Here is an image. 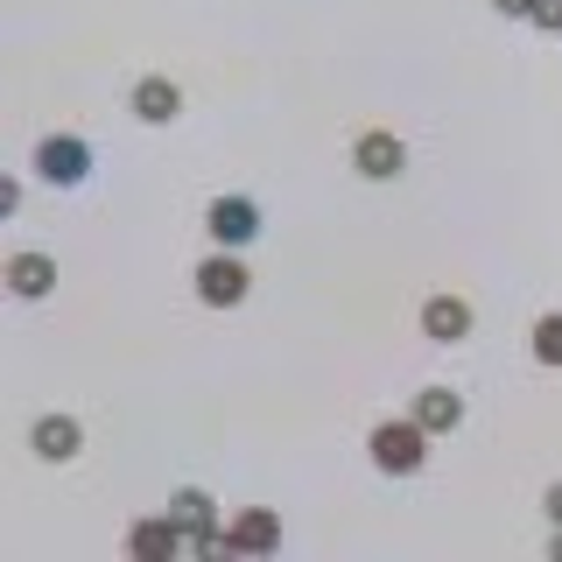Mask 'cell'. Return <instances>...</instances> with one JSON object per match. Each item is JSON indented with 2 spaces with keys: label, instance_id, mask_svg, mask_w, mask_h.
<instances>
[{
  "label": "cell",
  "instance_id": "obj_14",
  "mask_svg": "<svg viewBox=\"0 0 562 562\" xmlns=\"http://www.w3.org/2000/svg\"><path fill=\"white\" fill-rule=\"evenodd\" d=\"M535 359L562 366V316H541V324H535Z\"/></svg>",
  "mask_w": 562,
  "mask_h": 562
},
{
  "label": "cell",
  "instance_id": "obj_3",
  "mask_svg": "<svg viewBox=\"0 0 562 562\" xmlns=\"http://www.w3.org/2000/svg\"><path fill=\"white\" fill-rule=\"evenodd\" d=\"M204 225H211V239H218V246H246V239L260 233V211H254V198H211Z\"/></svg>",
  "mask_w": 562,
  "mask_h": 562
},
{
  "label": "cell",
  "instance_id": "obj_4",
  "mask_svg": "<svg viewBox=\"0 0 562 562\" xmlns=\"http://www.w3.org/2000/svg\"><path fill=\"white\" fill-rule=\"evenodd\" d=\"M351 169L373 176V183H394V176L408 169V148H401L394 134H359V148H351Z\"/></svg>",
  "mask_w": 562,
  "mask_h": 562
},
{
  "label": "cell",
  "instance_id": "obj_7",
  "mask_svg": "<svg viewBox=\"0 0 562 562\" xmlns=\"http://www.w3.org/2000/svg\"><path fill=\"white\" fill-rule=\"evenodd\" d=\"M225 535H233V555H268L274 541H281V520L268 514V506H254V514H239Z\"/></svg>",
  "mask_w": 562,
  "mask_h": 562
},
{
  "label": "cell",
  "instance_id": "obj_5",
  "mask_svg": "<svg viewBox=\"0 0 562 562\" xmlns=\"http://www.w3.org/2000/svg\"><path fill=\"white\" fill-rule=\"evenodd\" d=\"M198 295H204L211 310H233L239 295H246V268H239L233 254H211L204 268H198Z\"/></svg>",
  "mask_w": 562,
  "mask_h": 562
},
{
  "label": "cell",
  "instance_id": "obj_17",
  "mask_svg": "<svg viewBox=\"0 0 562 562\" xmlns=\"http://www.w3.org/2000/svg\"><path fill=\"white\" fill-rule=\"evenodd\" d=\"M492 8H499V14H527V8H535V0H492Z\"/></svg>",
  "mask_w": 562,
  "mask_h": 562
},
{
  "label": "cell",
  "instance_id": "obj_13",
  "mask_svg": "<svg viewBox=\"0 0 562 562\" xmlns=\"http://www.w3.org/2000/svg\"><path fill=\"white\" fill-rule=\"evenodd\" d=\"M176 549H183V527H176V520H140V527H134V555L169 562Z\"/></svg>",
  "mask_w": 562,
  "mask_h": 562
},
{
  "label": "cell",
  "instance_id": "obj_8",
  "mask_svg": "<svg viewBox=\"0 0 562 562\" xmlns=\"http://www.w3.org/2000/svg\"><path fill=\"white\" fill-rule=\"evenodd\" d=\"M29 443H35V457H49V464H64V457H78L85 429H78L70 415H43V422H35V436H29Z\"/></svg>",
  "mask_w": 562,
  "mask_h": 562
},
{
  "label": "cell",
  "instance_id": "obj_16",
  "mask_svg": "<svg viewBox=\"0 0 562 562\" xmlns=\"http://www.w3.org/2000/svg\"><path fill=\"white\" fill-rule=\"evenodd\" d=\"M541 506H549V520L562 527V485H549V499H541Z\"/></svg>",
  "mask_w": 562,
  "mask_h": 562
},
{
  "label": "cell",
  "instance_id": "obj_1",
  "mask_svg": "<svg viewBox=\"0 0 562 562\" xmlns=\"http://www.w3.org/2000/svg\"><path fill=\"white\" fill-rule=\"evenodd\" d=\"M422 443H429V429H422V422L408 415V422H380V429H373V443H366V450H373V464H380V471L408 479V471H422V457H429Z\"/></svg>",
  "mask_w": 562,
  "mask_h": 562
},
{
  "label": "cell",
  "instance_id": "obj_6",
  "mask_svg": "<svg viewBox=\"0 0 562 562\" xmlns=\"http://www.w3.org/2000/svg\"><path fill=\"white\" fill-rule=\"evenodd\" d=\"M422 338H436V345L471 338V303L464 295H429V303H422Z\"/></svg>",
  "mask_w": 562,
  "mask_h": 562
},
{
  "label": "cell",
  "instance_id": "obj_18",
  "mask_svg": "<svg viewBox=\"0 0 562 562\" xmlns=\"http://www.w3.org/2000/svg\"><path fill=\"white\" fill-rule=\"evenodd\" d=\"M555 562H562V527H555Z\"/></svg>",
  "mask_w": 562,
  "mask_h": 562
},
{
  "label": "cell",
  "instance_id": "obj_2",
  "mask_svg": "<svg viewBox=\"0 0 562 562\" xmlns=\"http://www.w3.org/2000/svg\"><path fill=\"white\" fill-rule=\"evenodd\" d=\"M35 169H43V183L70 190V183H85V176H92V148H85L78 134H49L43 148H35Z\"/></svg>",
  "mask_w": 562,
  "mask_h": 562
},
{
  "label": "cell",
  "instance_id": "obj_15",
  "mask_svg": "<svg viewBox=\"0 0 562 562\" xmlns=\"http://www.w3.org/2000/svg\"><path fill=\"white\" fill-rule=\"evenodd\" d=\"M527 22H535V29H562V0H535V8H527Z\"/></svg>",
  "mask_w": 562,
  "mask_h": 562
},
{
  "label": "cell",
  "instance_id": "obj_9",
  "mask_svg": "<svg viewBox=\"0 0 562 562\" xmlns=\"http://www.w3.org/2000/svg\"><path fill=\"white\" fill-rule=\"evenodd\" d=\"M415 422H422L429 436H450L457 422H464V401H457L450 386H422V394H415Z\"/></svg>",
  "mask_w": 562,
  "mask_h": 562
},
{
  "label": "cell",
  "instance_id": "obj_11",
  "mask_svg": "<svg viewBox=\"0 0 562 562\" xmlns=\"http://www.w3.org/2000/svg\"><path fill=\"white\" fill-rule=\"evenodd\" d=\"M169 520H176V527H183V535H190V541H204V535H218V527H211V492H198V485H183V492H176V499H169Z\"/></svg>",
  "mask_w": 562,
  "mask_h": 562
},
{
  "label": "cell",
  "instance_id": "obj_10",
  "mask_svg": "<svg viewBox=\"0 0 562 562\" xmlns=\"http://www.w3.org/2000/svg\"><path fill=\"white\" fill-rule=\"evenodd\" d=\"M134 113L148 120V127H169V120L183 113V92H176L169 78H140V85H134Z\"/></svg>",
  "mask_w": 562,
  "mask_h": 562
},
{
  "label": "cell",
  "instance_id": "obj_12",
  "mask_svg": "<svg viewBox=\"0 0 562 562\" xmlns=\"http://www.w3.org/2000/svg\"><path fill=\"white\" fill-rule=\"evenodd\" d=\"M49 281H57V268H49L43 254H14L8 260V289L29 295V303H35V295H49Z\"/></svg>",
  "mask_w": 562,
  "mask_h": 562
}]
</instances>
